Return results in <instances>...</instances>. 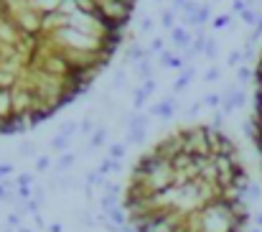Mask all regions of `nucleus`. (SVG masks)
I'll return each mask as SVG.
<instances>
[{"mask_svg": "<svg viewBox=\"0 0 262 232\" xmlns=\"http://www.w3.org/2000/svg\"><path fill=\"white\" fill-rule=\"evenodd\" d=\"M138 0H0V135L77 100L112 62Z\"/></svg>", "mask_w": 262, "mask_h": 232, "instance_id": "nucleus-1", "label": "nucleus"}, {"mask_svg": "<svg viewBox=\"0 0 262 232\" xmlns=\"http://www.w3.org/2000/svg\"><path fill=\"white\" fill-rule=\"evenodd\" d=\"M122 207L135 232H244L247 171L237 143L211 125H186L130 168Z\"/></svg>", "mask_w": 262, "mask_h": 232, "instance_id": "nucleus-2", "label": "nucleus"}]
</instances>
